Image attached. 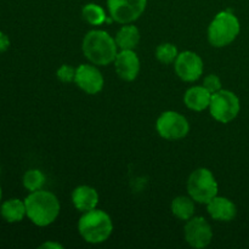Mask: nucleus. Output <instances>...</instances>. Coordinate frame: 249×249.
I'll return each mask as SVG.
<instances>
[{
    "label": "nucleus",
    "instance_id": "f257e3e1",
    "mask_svg": "<svg viewBox=\"0 0 249 249\" xmlns=\"http://www.w3.org/2000/svg\"><path fill=\"white\" fill-rule=\"evenodd\" d=\"M27 218L39 228L51 225L60 214V201L57 197L46 190L29 192L24 198Z\"/></svg>",
    "mask_w": 249,
    "mask_h": 249
},
{
    "label": "nucleus",
    "instance_id": "f03ea898",
    "mask_svg": "<svg viewBox=\"0 0 249 249\" xmlns=\"http://www.w3.org/2000/svg\"><path fill=\"white\" fill-rule=\"evenodd\" d=\"M82 50L90 63L96 66H108L114 62L118 53L116 39L108 32L92 29L83 38Z\"/></svg>",
    "mask_w": 249,
    "mask_h": 249
},
{
    "label": "nucleus",
    "instance_id": "7ed1b4c3",
    "mask_svg": "<svg viewBox=\"0 0 249 249\" xmlns=\"http://www.w3.org/2000/svg\"><path fill=\"white\" fill-rule=\"evenodd\" d=\"M78 231L85 242L100 245L108 240L112 235L113 223L106 212L95 208L83 213L78 221Z\"/></svg>",
    "mask_w": 249,
    "mask_h": 249
},
{
    "label": "nucleus",
    "instance_id": "20e7f679",
    "mask_svg": "<svg viewBox=\"0 0 249 249\" xmlns=\"http://www.w3.org/2000/svg\"><path fill=\"white\" fill-rule=\"evenodd\" d=\"M241 32L240 19L231 11L216 14L208 27V40L214 48H225L236 40Z\"/></svg>",
    "mask_w": 249,
    "mask_h": 249
},
{
    "label": "nucleus",
    "instance_id": "39448f33",
    "mask_svg": "<svg viewBox=\"0 0 249 249\" xmlns=\"http://www.w3.org/2000/svg\"><path fill=\"white\" fill-rule=\"evenodd\" d=\"M219 186L213 173L207 168H198L190 174L187 180V192L195 202L208 204L218 196Z\"/></svg>",
    "mask_w": 249,
    "mask_h": 249
},
{
    "label": "nucleus",
    "instance_id": "423d86ee",
    "mask_svg": "<svg viewBox=\"0 0 249 249\" xmlns=\"http://www.w3.org/2000/svg\"><path fill=\"white\" fill-rule=\"evenodd\" d=\"M241 111V102L235 92L226 89L212 94L209 112L216 122L228 124L238 116Z\"/></svg>",
    "mask_w": 249,
    "mask_h": 249
},
{
    "label": "nucleus",
    "instance_id": "0eeeda50",
    "mask_svg": "<svg viewBox=\"0 0 249 249\" xmlns=\"http://www.w3.org/2000/svg\"><path fill=\"white\" fill-rule=\"evenodd\" d=\"M156 129L160 138L165 140H180L190 131V124L186 117L175 111H165L160 113L156 122Z\"/></svg>",
    "mask_w": 249,
    "mask_h": 249
},
{
    "label": "nucleus",
    "instance_id": "6e6552de",
    "mask_svg": "<svg viewBox=\"0 0 249 249\" xmlns=\"http://www.w3.org/2000/svg\"><path fill=\"white\" fill-rule=\"evenodd\" d=\"M147 0H107V9L113 21L121 24L133 23L145 12Z\"/></svg>",
    "mask_w": 249,
    "mask_h": 249
},
{
    "label": "nucleus",
    "instance_id": "1a4fd4ad",
    "mask_svg": "<svg viewBox=\"0 0 249 249\" xmlns=\"http://www.w3.org/2000/svg\"><path fill=\"white\" fill-rule=\"evenodd\" d=\"M184 236L190 247L203 249L211 245L213 240V230L211 224L203 216H192L185 224Z\"/></svg>",
    "mask_w": 249,
    "mask_h": 249
},
{
    "label": "nucleus",
    "instance_id": "9d476101",
    "mask_svg": "<svg viewBox=\"0 0 249 249\" xmlns=\"http://www.w3.org/2000/svg\"><path fill=\"white\" fill-rule=\"evenodd\" d=\"M174 70L178 77L184 82H196L203 74V60L198 53L194 51H182V53H179L175 60Z\"/></svg>",
    "mask_w": 249,
    "mask_h": 249
},
{
    "label": "nucleus",
    "instance_id": "9b49d317",
    "mask_svg": "<svg viewBox=\"0 0 249 249\" xmlns=\"http://www.w3.org/2000/svg\"><path fill=\"white\" fill-rule=\"evenodd\" d=\"M74 83L85 94L96 95L104 89L105 78L96 65L83 63L75 70Z\"/></svg>",
    "mask_w": 249,
    "mask_h": 249
},
{
    "label": "nucleus",
    "instance_id": "f8f14e48",
    "mask_svg": "<svg viewBox=\"0 0 249 249\" xmlns=\"http://www.w3.org/2000/svg\"><path fill=\"white\" fill-rule=\"evenodd\" d=\"M114 68L121 79L133 82L140 72V58L134 50L118 51L114 60Z\"/></svg>",
    "mask_w": 249,
    "mask_h": 249
},
{
    "label": "nucleus",
    "instance_id": "ddd939ff",
    "mask_svg": "<svg viewBox=\"0 0 249 249\" xmlns=\"http://www.w3.org/2000/svg\"><path fill=\"white\" fill-rule=\"evenodd\" d=\"M207 212L212 219L223 223L232 221L237 215L236 204L228 197L221 196H215L207 204Z\"/></svg>",
    "mask_w": 249,
    "mask_h": 249
},
{
    "label": "nucleus",
    "instance_id": "4468645a",
    "mask_svg": "<svg viewBox=\"0 0 249 249\" xmlns=\"http://www.w3.org/2000/svg\"><path fill=\"white\" fill-rule=\"evenodd\" d=\"M72 203L77 211L85 213L96 208L99 204V194L94 187L80 185L73 190Z\"/></svg>",
    "mask_w": 249,
    "mask_h": 249
},
{
    "label": "nucleus",
    "instance_id": "2eb2a0df",
    "mask_svg": "<svg viewBox=\"0 0 249 249\" xmlns=\"http://www.w3.org/2000/svg\"><path fill=\"white\" fill-rule=\"evenodd\" d=\"M212 94L203 85H195L186 90L184 95V104L191 111L202 112L209 108Z\"/></svg>",
    "mask_w": 249,
    "mask_h": 249
},
{
    "label": "nucleus",
    "instance_id": "dca6fc26",
    "mask_svg": "<svg viewBox=\"0 0 249 249\" xmlns=\"http://www.w3.org/2000/svg\"><path fill=\"white\" fill-rule=\"evenodd\" d=\"M114 39L119 50H135L140 43V31L131 23L123 24Z\"/></svg>",
    "mask_w": 249,
    "mask_h": 249
},
{
    "label": "nucleus",
    "instance_id": "f3484780",
    "mask_svg": "<svg viewBox=\"0 0 249 249\" xmlns=\"http://www.w3.org/2000/svg\"><path fill=\"white\" fill-rule=\"evenodd\" d=\"M0 214L7 223H19L23 220L24 216H27L24 201H21L18 198L7 199L0 206Z\"/></svg>",
    "mask_w": 249,
    "mask_h": 249
},
{
    "label": "nucleus",
    "instance_id": "a211bd4d",
    "mask_svg": "<svg viewBox=\"0 0 249 249\" xmlns=\"http://www.w3.org/2000/svg\"><path fill=\"white\" fill-rule=\"evenodd\" d=\"M173 215L177 216L179 220L187 221L195 216V201L190 196H178L175 197L170 204Z\"/></svg>",
    "mask_w": 249,
    "mask_h": 249
},
{
    "label": "nucleus",
    "instance_id": "6ab92c4d",
    "mask_svg": "<svg viewBox=\"0 0 249 249\" xmlns=\"http://www.w3.org/2000/svg\"><path fill=\"white\" fill-rule=\"evenodd\" d=\"M82 16L83 19L89 24H91V26H100V24L107 21L106 12H105L104 7L94 4V2H90V4L83 6Z\"/></svg>",
    "mask_w": 249,
    "mask_h": 249
},
{
    "label": "nucleus",
    "instance_id": "aec40b11",
    "mask_svg": "<svg viewBox=\"0 0 249 249\" xmlns=\"http://www.w3.org/2000/svg\"><path fill=\"white\" fill-rule=\"evenodd\" d=\"M45 180L46 178L43 172H40L39 169H29L24 173L22 182L27 191L34 192L43 189V186L45 185Z\"/></svg>",
    "mask_w": 249,
    "mask_h": 249
},
{
    "label": "nucleus",
    "instance_id": "412c9836",
    "mask_svg": "<svg viewBox=\"0 0 249 249\" xmlns=\"http://www.w3.org/2000/svg\"><path fill=\"white\" fill-rule=\"evenodd\" d=\"M179 51L172 43H162L156 49V57L163 65H172L175 62Z\"/></svg>",
    "mask_w": 249,
    "mask_h": 249
},
{
    "label": "nucleus",
    "instance_id": "4be33fe9",
    "mask_svg": "<svg viewBox=\"0 0 249 249\" xmlns=\"http://www.w3.org/2000/svg\"><path fill=\"white\" fill-rule=\"evenodd\" d=\"M75 70H77V68L72 67V66L70 65H62L58 68L57 72H56V75H57V78L61 82L67 84V83L74 82Z\"/></svg>",
    "mask_w": 249,
    "mask_h": 249
},
{
    "label": "nucleus",
    "instance_id": "5701e85b",
    "mask_svg": "<svg viewBox=\"0 0 249 249\" xmlns=\"http://www.w3.org/2000/svg\"><path fill=\"white\" fill-rule=\"evenodd\" d=\"M203 87L211 94H214L221 89V79L216 74H208L203 79Z\"/></svg>",
    "mask_w": 249,
    "mask_h": 249
},
{
    "label": "nucleus",
    "instance_id": "b1692460",
    "mask_svg": "<svg viewBox=\"0 0 249 249\" xmlns=\"http://www.w3.org/2000/svg\"><path fill=\"white\" fill-rule=\"evenodd\" d=\"M9 46H10L9 36L0 31V53H4V51H6L7 49H9Z\"/></svg>",
    "mask_w": 249,
    "mask_h": 249
},
{
    "label": "nucleus",
    "instance_id": "393cba45",
    "mask_svg": "<svg viewBox=\"0 0 249 249\" xmlns=\"http://www.w3.org/2000/svg\"><path fill=\"white\" fill-rule=\"evenodd\" d=\"M40 249H62L63 246H61L60 243L55 242V241H48V242H44L43 245L39 246Z\"/></svg>",
    "mask_w": 249,
    "mask_h": 249
},
{
    "label": "nucleus",
    "instance_id": "a878e982",
    "mask_svg": "<svg viewBox=\"0 0 249 249\" xmlns=\"http://www.w3.org/2000/svg\"><path fill=\"white\" fill-rule=\"evenodd\" d=\"M1 196H2V192H1V187H0V201H1Z\"/></svg>",
    "mask_w": 249,
    "mask_h": 249
}]
</instances>
